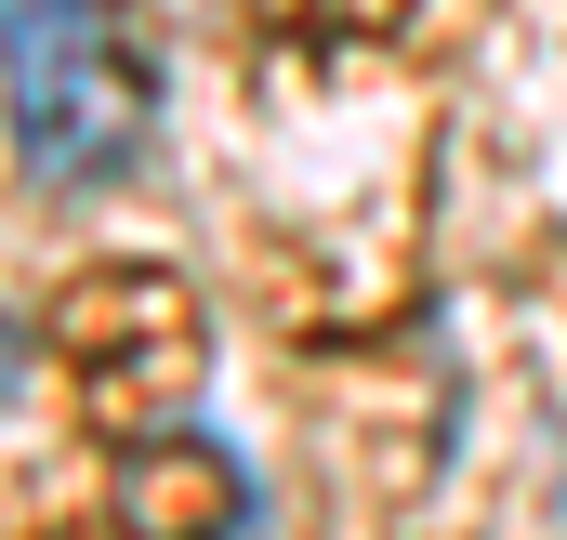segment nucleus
<instances>
[{
	"instance_id": "f257e3e1",
	"label": "nucleus",
	"mask_w": 567,
	"mask_h": 540,
	"mask_svg": "<svg viewBox=\"0 0 567 540\" xmlns=\"http://www.w3.org/2000/svg\"><path fill=\"white\" fill-rule=\"evenodd\" d=\"M0 106L27 185H106L158 120L145 40L120 0H0Z\"/></svg>"
},
{
	"instance_id": "f03ea898",
	"label": "nucleus",
	"mask_w": 567,
	"mask_h": 540,
	"mask_svg": "<svg viewBox=\"0 0 567 540\" xmlns=\"http://www.w3.org/2000/svg\"><path fill=\"white\" fill-rule=\"evenodd\" d=\"M238 528H251V475H238L212 435L133 461V540H238Z\"/></svg>"
}]
</instances>
